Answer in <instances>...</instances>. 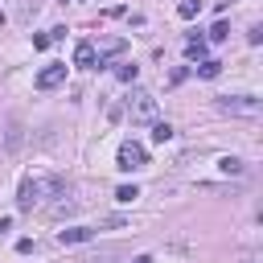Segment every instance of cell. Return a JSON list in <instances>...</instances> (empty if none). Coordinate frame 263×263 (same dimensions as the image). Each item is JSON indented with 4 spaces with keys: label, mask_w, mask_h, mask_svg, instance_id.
<instances>
[{
    "label": "cell",
    "mask_w": 263,
    "mask_h": 263,
    "mask_svg": "<svg viewBox=\"0 0 263 263\" xmlns=\"http://www.w3.org/2000/svg\"><path fill=\"white\" fill-rule=\"evenodd\" d=\"M45 193L58 197V193H62V181H58V177H45V181L25 177V181H21V193H16V205H21V210H33V205H41Z\"/></svg>",
    "instance_id": "6da1fadb"
},
{
    "label": "cell",
    "mask_w": 263,
    "mask_h": 263,
    "mask_svg": "<svg viewBox=\"0 0 263 263\" xmlns=\"http://www.w3.org/2000/svg\"><path fill=\"white\" fill-rule=\"evenodd\" d=\"M218 111H222V115L255 119V115L263 111V99H259V95H222V99H218Z\"/></svg>",
    "instance_id": "7a4b0ae2"
},
{
    "label": "cell",
    "mask_w": 263,
    "mask_h": 263,
    "mask_svg": "<svg viewBox=\"0 0 263 263\" xmlns=\"http://www.w3.org/2000/svg\"><path fill=\"white\" fill-rule=\"evenodd\" d=\"M156 99L148 95V90H132V99H127V115H132V123H156Z\"/></svg>",
    "instance_id": "3957f363"
},
{
    "label": "cell",
    "mask_w": 263,
    "mask_h": 263,
    "mask_svg": "<svg viewBox=\"0 0 263 263\" xmlns=\"http://www.w3.org/2000/svg\"><path fill=\"white\" fill-rule=\"evenodd\" d=\"M144 164H148V152H144L136 140H123V144H119V156H115V168L132 173V168H144Z\"/></svg>",
    "instance_id": "277c9868"
},
{
    "label": "cell",
    "mask_w": 263,
    "mask_h": 263,
    "mask_svg": "<svg viewBox=\"0 0 263 263\" xmlns=\"http://www.w3.org/2000/svg\"><path fill=\"white\" fill-rule=\"evenodd\" d=\"M66 82V62H53V66H45L41 74H37V90H53V86H62Z\"/></svg>",
    "instance_id": "5b68a950"
},
{
    "label": "cell",
    "mask_w": 263,
    "mask_h": 263,
    "mask_svg": "<svg viewBox=\"0 0 263 263\" xmlns=\"http://www.w3.org/2000/svg\"><path fill=\"white\" fill-rule=\"evenodd\" d=\"M95 62H99V49H95V41H78V45H74V66L90 70Z\"/></svg>",
    "instance_id": "8992f818"
},
{
    "label": "cell",
    "mask_w": 263,
    "mask_h": 263,
    "mask_svg": "<svg viewBox=\"0 0 263 263\" xmlns=\"http://www.w3.org/2000/svg\"><path fill=\"white\" fill-rule=\"evenodd\" d=\"M90 238H95V230H90V226H70V230H58V242H62V247L90 242Z\"/></svg>",
    "instance_id": "52a82bcc"
},
{
    "label": "cell",
    "mask_w": 263,
    "mask_h": 263,
    "mask_svg": "<svg viewBox=\"0 0 263 263\" xmlns=\"http://www.w3.org/2000/svg\"><path fill=\"white\" fill-rule=\"evenodd\" d=\"M193 74H197V78H218V74H222V62H218V58H205V62L193 66Z\"/></svg>",
    "instance_id": "ba28073f"
},
{
    "label": "cell",
    "mask_w": 263,
    "mask_h": 263,
    "mask_svg": "<svg viewBox=\"0 0 263 263\" xmlns=\"http://www.w3.org/2000/svg\"><path fill=\"white\" fill-rule=\"evenodd\" d=\"M218 168H222L226 177H242V160H238V156H222V160H218Z\"/></svg>",
    "instance_id": "9c48e42d"
},
{
    "label": "cell",
    "mask_w": 263,
    "mask_h": 263,
    "mask_svg": "<svg viewBox=\"0 0 263 263\" xmlns=\"http://www.w3.org/2000/svg\"><path fill=\"white\" fill-rule=\"evenodd\" d=\"M197 12H201V0H181V4H177V16H181V21H193Z\"/></svg>",
    "instance_id": "30bf717a"
},
{
    "label": "cell",
    "mask_w": 263,
    "mask_h": 263,
    "mask_svg": "<svg viewBox=\"0 0 263 263\" xmlns=\"http://www.w3.org/2000/svg\"><path fill=\"white\" fill-rule=\"evenodd\" d=\"M185 53H189L193 62H205V41H201V37H189V45H185Z\"/></svg>",
    "instance_id": "8fae6325"
},
{
    "label": "cell",
    "mask_w": 263,
    "mask_h": 263,
    "mask_svg": "<svg viewBox=\"0 0 263 263\" xmlns=\"http://www.w3.org/2000/svg\"><path fill=\"white\" fill-rule=\"evenodd\" d=\"M152 140H156V144H164V140H173V127L156 119V123H152Z\"/></svg>",
    "instance_id": "7c38bea8"
},
{
    "label": "cell",
    "mask_w": 263,
    "mask_h": 263,
    "mask_svg": "<svg viewBox=\"0 0 263 263\" xmlns=\"http://www.w3.org/2000/svg\"><path fill=\"white\" fill-rule=\"evenodd\" d=\"M136 197H140L136 185H119V189H115V201H136Z\"/></svg>",
    "instance_id": "4fadbf2b"
},
{
    "label": "cell",
    "mask_w": 263,
    "mask_h": 263,
    "mask_svg": "<svg viewBox=\"0 0 263 263\" xmlns=\"http://www.w3.org/2000/svg\"><path fill=\"white\" fill-rule=\"evenodd\" d=\"M226 37H230V25H226V21H218V25L210 29V41H226Z\"/></svg>",
    "instance_id": "5bb4252c"
},
{
    "label": "cell",
    "mask_w": 263,
    "mask_h": 263,
    "mask_svg": "<svg viewBox=\"0 0 263 263\" xmlns=\"http://www.w3.org/2000/svg\"><path fill=\"white\" fill-rule=\"evenodd\" d=\"M115 74H119L123 82H136V66H132V62H119V66H115Z\"/></svg>",
    "instance_id": "9a60e30c"
},
{
    "label": "cell",
    "mask_w": 263,
    "mask_h": 263,
    "mask_svg": "<svg viewBox=\"0 0 263 263\" xmlns=\"http://www.w3.org/2000/svg\"><path fill=\"white\" fill-rule=\"evenodd\" d=\"M247 41H251V45H259V41H263V25H251V33H247Z\"/></svg>",
    "instance_id": "2e32d148"
},
{
    "label": "cell",
    "mask_w": 263,
    "mask_h": 263,
    "mask_svg": "<svg viewBox=\"0 0 263 263\" xmlns=\"http://www.w3.org/2000/svg\"><path fill=\"white\" fill-rule=\"evenodd\" d=\"M8 226H12V218H0V234H4V230H8Z\"/></svg>",
    "instance_id": "e0dca14e"
}]
</instances>
